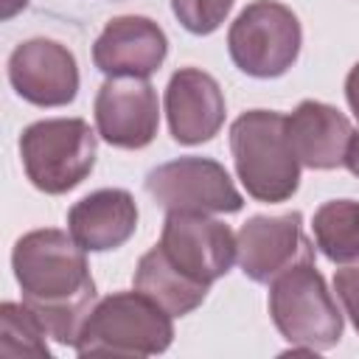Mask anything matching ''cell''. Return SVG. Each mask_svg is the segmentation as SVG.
Masks as SVG:
<instances>
[{
	"instance_id": "obj_10",
	"label": "cell",
	"mask_w": 359,
	"mask_h": 359,
	"mask_svg": "<svg viewBox=\"0 0 359 359\" xmlns=\"http://www.w3.org/2000/svg\"><path fill=\"white\" fill-rule=\"evenodd\" d=\"M8 81L34 107H65L79 93V65L62 42L34 36L11 50Z\"/></svg>"
},
{
	"instance_id": "obj_9",
	"label": "cell",
	"mask_w": 359,
	"mask_h": 359,
	"mask_svg": "<svg viewBox=\"0 0 359 359\" xmlns=\"http://www.w3.org/2000/svg\"><path fill=\"white\" fill-rule=\"evenodd\" d=\"M98 137L115 149H146L157 137V90L137 76H107L95 93Z\"/></svg>"
},
{
	"instance_id": "obj_20",
	"label": "cell",
	"mask_w": 359,
	"mask_h": 359,
	"mask_svg": "<svg viewBox=\"0 0 359 359\" xmlns=\"http://www.w3.org/2000/svg\"><path fill=\"white\" fill-rule=\"evenodd\" d=\"M334 289L345 306V314L351 317V323L359 334V264H351V266L345 264V269H339L334 275Z\"/></svg>"
},
{
	"instance_id": "obj_12",
	"label": "cell",
	"mask_w": 359,
	"mask_h": 359,
	"mask_svg": "<svg viewBox=\"0 0 359 359\" xmlns=\"http://www.w3.org/2000/svg\"><path fill=\"white\" fill-rule=\"evenodd\" d=\"M168 56L165 31L140 14H123L104 25L93 45V62L104 76L149 79Z\"/></svg>"
},
{
	"instance_id": "obj_11",
	"label": "cell",
	"mask_w": 359,
	"mask_h": 359,
	"mask_svg": "<svg viewBox=\"0 0 359 359\" xmlns=\"http://www.w3.org/2000/svg\"><path fill=\"white\" fill-rule=\"evenodd\" d=\"M303 258H314V247L303 236V216L297 210L280 216H252L236 236V261L255 283H269Z\"/></svg>"
},
{
	"instance_id": "obj_13",
	"label": "cell",
	"mask_w": 359,
	"mask_h": 359,
	"mask_svg": "<svg viewBox=\"0 0 359 359\" xmlns=\"http://www.w3.org/2000/svg\"><path fill=\"white\" fill-rule=\"evenodd\" d=\"M224 95L219 81L199 67H180L165 87V118L171 137L182 146L208 143L224 123Z\"/></svg>"
},
{
	"instance_id": "obj_23",
	"label": "cell",
	"mask_w": 359,
	"mask_h": 359,
	"mask_svg": "<svg viewBox=\"0 0 359 359\" xmlns=\"http://www.w3.org/2000/svg\"><path fill=\"white\" fill-rule=\"evenodd\" d=\"M28 6V0H3V11H0V17L3 20H11L17 11H22Z\"/></svg>"
},
{
	"instance_id": "obj_7",
	"label": "cell",
	"mask_w": 359,
	"mask_h": 359,
	"mask_svg": "<svg viewBox=\"0 0 359 359\" xmlns=\"http://www.w3.org/2000/svg\"><path fill=\"white\" fill-rule=\"evenodd\" d=\"M146 194L165 210L238 213L244 208V196L236 191L227 168L210 157H180L151 168Z\"/></svg>"
},
{
	"instance_id": "obj_16",
	"label": "cell",
	"mask_w": 359,
	"mask_h": 359,
	"mask_svg": "<svg viewBox=\"0 0 359 359\" xmlns=\"http://www.w3.org/2000/svg\"><path fill=\"white\" fill-rule=\"evenodd\" d=\"M135 289L143 292L146 297H151L157 306H163L171 317H185L191 314L196 306H202V300L208 297L205 283L188 278L185 272H180L165 252L160 250V244H154L135 269Z\"/></svg>"
},
{
	"instance_id": "obj_5",
	"label": "cell",
	"mask_w": 359,
	"mask_h": 359,
	"mask_svg": "<svg viewBox=\"0 0 359 359\" xmlns=\"http://www.w3.org/2000/svg\"><path fill=\"white\" fill-rule=\"evenodd\" d=\"M95 132L81 118H45L22 129L20 157L25 177L42 194H67L95 165Z\"/></svg>"
},
{
	"instance_id": "obj_19",
	"label": "cell",
	"mask_w": 359,
	"mask_h": 359,
	"mask_svg": "<svg viewBox=\"0 0 359 359\" xmlns=\"http://www.w3.org/2000/svg\"><path fill=\"white\" fill-rule=\"evenodd\" d=\"M233 0H171V11L180 25L196 36L213 34L230 14Z\"/></svg>"
},
{
	"instance_id": "obj_15",
	"label": "cell",
	"mask_w": 359,
	"mask_h": 359,
	"mask_svg": "<svg viewBox=\"0 0 359 359\" xmlns=\"http://www.w3.org/2000/svg\"><path fill=\"white\" fill-rule=\"evenodd\" d=\"M351 135V121L337 107L323 101L306 98L286 118V137L297 163L314 171H331L342 165Z\"/></svg>"
},
{
	"instance_id": "obj_6",
	"label": "cell",
	"mask_w": 359,
	"mask_h": 359,
	"mask_svg": "<svg viewBox=\"0 0 359 359\" xmlns=\"http://www.w3.org/2000/svg\"><path fill=\"white\" fill-rule=\"evenodd\" d=\"M300 45V20L278 0H252L227 31L233 65L252 79L283 76L297 62Z\"/></svg>"
},
{
	"instance_id": "obj_8",
	"label": "cell",
	"mask_w": 359,
	"mask_h": 359,
	"mask_svg": "<svg viewBox=\"0 0 359 359\" xmlns=\"http://www.w3.org/2000/svg\"><path fill=\"white\" fill-rule=\"evenodd\" d=\"M160 250L180 272L210 286L230 272L236 261V236L224 222L210 219L208 213L168 210Z\"/></svg>"
},
{
	"instance_id": "obj_17",
	"label": "cell",
	"mask_w": 359,
	"mask_h": 359,
	"mask_svg": "<svg viewBox=\"0 0 359 359\" xmlns=\"http://www.w3.org/2000/svg\"><path fill=\"white\" fill-rule=\"evenodd\" d=\"M311 233L317 250L331 264L359 261V202L331 199L314 210Z\"/></svg>"
},
{
	"instance_id": "obj_22",
	"label": "cell",
	"mask_w": 359,
	"mask_h": 359,
	"mask_svg": "<svg viewBox=\"0 0 359 359\" xmlns=\"http://www.w3.org/2000/svg\"><path fill=\"white\" fill-rule=\"evenodd\" d=\"M342 165L353 174V177H359V132H353L351 135V140H348V149H345V160H342Z\"/></svg>"
},
{
	"instance_id": "obj_1",
	"label": "cell",
	"mask_w": 359,
	"mask_h": 359,
	"mask_svg": "<svg viewBox=\"0 0 359 359\" xmlns=\"http://www.w3.org/2000/svg\"><path fill=\"white\" fill-rule=\"evenodd\" d=\"M11 269L28 303L50 339L76 345L79 331L98 303L95 280L81 250L70 233L42 227L17 238L11 250Z\"/></svg>"
},
{
	"instance_id": "obj_18",
	"label": "cell",
	"mask_w": 359,
	"mask_h": 359,
	"mask_svg": "<svg viewBox=\"0 0 359 359\" xmlns=\"http://www.w3.org/2000/svg\"><path fill=\"white\" fill-rule=\"evenodd\" d=\"M48 328L28 303H3L0 306V356H36L48 359L50 348L45 342Z\"/></svg>"
},
{
	"instance_id": "obj_3",
	"label": "cell",
	"mask_w": 359,
	"mask_h": 359,
	"mask_svg": "<svg viewBox=\"0 0 359 359\" xmlns=\"http://www.w3.org/2000/svg\"><path fill=\"white\" fill-rule=\"evenodd\" d=\"M174 339L171 314L143 292H112L87 314L76 353L79 356H154Z\"/></svg>"
},
{
	"instance_id": "obj_2",
	"label": "cell",
	"mask_w": 359,
	"mask_h": 359,
	"mask_svg": "<svg viewBox=\"0 0 359 359\" xmlns=\"http://www.w3.org/2000/svg\"><path fill=\"white\" fill-rule=\"evenodd\" d=\"M230 154L247 194L258 202H286L300 185V163L286 137V115L250 109L230 126Z\"/></svg>"
},
{
	"instance_id": "obj_4",
	"label": "cell",
	"mask_w": 359,
	"mask_h": 359,
	"mask_svg": "<svg viewBox=\"0 0 359 359\" xmlns=\"http://www.w3.org/2000/svg\"><path fill=\"white\" fill-rule=\"evenodd\" d=\"M269 314L297 351H328L342 339V311L314 258H303L269 280Z\"/></svg>"
},
{
	"instance_id": "obj_21",
	"label": "cell",
	"mask_w": 359,
	"mask_h": 359,
	"mask_svg": "<svg viewBox=\"0 0 359 359\" xmlns=\"http://www.w3.org/2000/svg\"><path fill=\"white\" fill-rule=\"evenodd\" d=\"M345 98H348L351 112L359 118V62L351 67V73H348V79H345Z\"/></svg>"
},
{
	"instance_id": "obj_14",
	"label": "cell",
	"mask_w": 359,
	"mask_h": 359,
	"mask_svg": "<svg viewBox=\"0 0 359 359\" xmlns=\"http://www.w3.org/2000/svg\"><path fill=\"white\" fill-rule=\"evenodd\" d=\"M137 230L135 196L123 188H101L67 210V233L87 252L123 247Z\"/></svg>"
}]
</instances>
